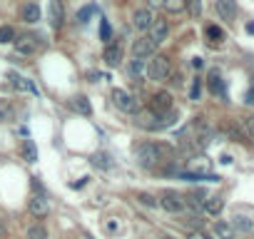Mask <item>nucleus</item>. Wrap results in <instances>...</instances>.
I'll list each match as a JSON object with an SVG mask.
<instances>
[{"instance_id":"nucleus-17","label":"nucleus","mask_w":254,"mask_h":239,"mask_svg":"<svg viewBox=\"0 0 254 239\" xmlns=\"http://www.w3.org/2000/svg\"><path fill=\"white\" fill-rule=\"evenodd\" d=\"M214 237L217 239H234V227L227 222H217L214 224Z\"/></svg>"},{"instance_id":"nucleus-24","label":"nucleus","mask_w":254,"mask_h":239,"mask_svg":"<svg viewBox=\"0 0 254 239\" xmlns=\"http://www.w3.org/2000/svg\"><path fill=\"white\" fill-rule=\"evenodd\" d=\"M232 227H237V229H242V232H252L254 222H252L249 217H242V214H237V217H234V222H232Z\"/></svg>"},{"instance_id":"nucleus-16","label":"nucleus","mask_w":254,"mask_h":239,"mask_svg":"<svg viewBox=\"0 0 254 239\" xmlns=\"http://www.w3.org/2000/svg\"><path fill=\"white\" fill-rule=\"evenodd\" d=\"M50 23H53V28L63 25V0H53L50 3Z\"/></svg>"},{"instance_id":"nucleus-20","label":"nucleus","mask_w":254,"mask_h":239,"mask_svg":"<svg viewBox=\"0 0 254 239\" xmlns=\"http://www.w3.org/2000/svg\"><path fill=\"white\" fill-rule=\"evenodd\" d=\"M72 107H75V110H77L80 115H85V117H87V115L92 112V107H90V100H87L85 95H77V97L72 100Z\"/></svg>"},{"instance_id":"nucleus-27","label":"nucleus","mask_w":254,"mask_h":239,"mask_svg":"<svg viewBox=\"0 0 254 239\" xmlns=\"http://www.w3.org/2000/svg\"><path fill=\"white\" fill-rule=\"evenodd\" d=\"M204 33H207V38H209V40H214V43L224 40V30H222V28H217V25H209Z\"/></svg>"},{"instance_id":"nucleus-31","label":"nucleus","mask_w":254,"mask_h":239,"mask_svg":"<svg viewBox=\"0 0 254 239\" xmlns=\"http://www.w3.org/2000/svg\"><path fill=\"white\" fill-rule=\"evenodd\" d=\"M100 38L107 43V40H112V28H110V23L107 20H102L100 23Z\"/></svg>"},{"instance_id":"nucleus-2","label":"nucleus","mask_w":254,"mask_h":239,"mask_svg":"<svg viewBox=\"0 0 254 239\" xmlns=\"http://www.w3.org/2000/svg\"><path fill=\"white\" fill-rule=\"evenodd\" d=\"M170 72H172V62H170L167 55H157V58H152L150 65H147V77H150V80H157V82H160V80H167Z\"/></svg>"},{"instance_id":"nucleus-4","label":"nucleus","mask_w":254,"mask_h":239,"mask_svg":"<svg viewBox=\"0 0 254 239\" xmlns=\"http://www.w3.org/2000/svg\"><path fill=\"white\" fill-rule=\"evenodd\" d=\"M112 105L122 112H137V100L127 92V90H112Z\"/></svg>"},{"instance_id":"nucleus-13","label":"nucleus","mask_w":254,"mask_h":239,"mask_svg":"<svg viewBox=\"0 0 254 239\" xmlns=\"http://www.w3.org/2000/svg\"><path fill=\"white\" fill-rule=\"evenodd\" d=\"M152 20H155V18H152V13H150L147 8H145V10H137V13L132 15V23H135L137 30H150Z\"/></svg>"},{"instance_id":"nucleus-36","label":"nucleus","mask_w":254,"mask_h":239,"mask_svg":"<svg viewBox=\"0 0 254 239\" xmlns=\"http://www.w3.org/2000/svg\"><path fill=\"white\" fill-rule=\"evenodd\" d=\"M140 202H142V204H147V207H155V204H157V199H155V197H150V194H140Z\"/></svg>"},{"instance_id":"nucleus-3","label":"nucleus","mask_w":254,"mask_h":239,"mask_svg":"<svg viewBox=\"0 0 254 239\" xmlns=\"http://www.w3.org/2000/svg\"><path fill=\"white\" fill-rule=\"evenodd\" d=\"M160 204H162V209H167V212H172V214L185 212V199H182V194L175 192V189H165V192L160 194Z\"/></svg>"},{"instance_id":"nucleus-29","label":"nucleus","mask_w":254,"mask_h":239,"mask_svg":"<svg viewBox=\"0 0 254 239\" xmlns=\"http://www.w3.org/2000/svg\"><path fill=\"white\" fill-rule=\"evenodd\" d=\"M92 13H95V5H85V8L77 13V23H80V25H85V23L90 20V15H92Z\"/></svg>"},{"instance_id":"nucleus-21","label":"nucleus","mask_w":254,"mask_h":239,"mask_svg":"<svg viewBox=\"0 0 254 239\" xmlns=\"http://www.w3.org/2000/svg\"><path fill=\"white\" fill-rule=\"evenodd\" d=\"M222 207H224L222 197H207V202H204V212L207 214H219Z\"/></svg>"},{"instance_id":"nucleus-22","label":"nucleus","mask_w":254,"mask_h":239,"mask_svg":"<svg viewBox=\"0 0 254 239\" xmlns=\"http://www.w3.org/2000/svg\"><path fill=\"white\" fill-rule=\"evenodd\" d=\"M162 5H165V10H167V13H172V15H175V13H182V10L187 8V0H165Z\"/></svg>"},{"instance_id":"nucleus-14","label":"nucleus","mask_w":254,"mask_h":239,"mask_svg":"<svg viewBox=\"0 0 254 239\" xmlns=\"http://www.w3.org/2000/svg\"><path fill=\"white\" fill-rule=\"evenodd\" d=\"M20 157L25 160V162H38V147H35V142L33 140H23V145H20Z\"/></svg>"},{"instance_id":"nucleus-28","label":"nucleus","mask_w":254,"mask_h":239,"mask_svg":"<svg viewBox=\"0 0 254 239\" xmlns=\"http://www.w3.org/2000/svg\"><path fill=\"white\" fill-rule=\"evenodd\" d=\"M15 40V30L10 25H3L0 28V43H13Z\"/></svg>"},{"instance_id":"nucleus-34","label":"nucleus","mask_w":254,"mask_h":239,"mask_svg":"<svg viewBox=\"0 0 254 239\" xmlns=\"http://www.w3.org/2000/svg\"><path fill=\"white\" fill-rule=\"evenodd\" d=\"M145 70V60H132V65H130V75H135V77H140V72Z\"/></svg>"},{"instance_id":"nucleus-10","label":"nucleus","mask_w":254,"mask_h":239,"mask_svg":"<svg viewBox=\"0 0 254 239\" xmlns=\"http://www.w3.org/2000/svg\"><path fill=\"white\" fill-rule=\"evenodd\" d=\"M150 40L152 43H162L165 38H167V33H170V25H167V20H162V18H157V20H152V25H150Z\"/></svg>"},{"instance_id":"nucleus-32","label":"nucleus","mask_w":254,"mask_h":239,"mask_svg":"<svg viewBox=\"0 0 254 239\" xmlns=\"http://www.w3.org/2000/svg\"><path fill=\"white\" fill-rule=\"evenodd\" d=\"M102 229H105L107 234H117V232H120V222H117V219H105Z\"/></svg>"},{"instance_id":"nucleus-26","label":"nucleus","mask_w":254,"mask_h":239,"mask_svg":"<svg viewBox=\"0 0 254 239\" xmlns=\"http://www.w3.org/2000/svg\"><path fill=\"white\" fill-rule=\"evenodd\" d=\"M28 239H48V232H45V227H43V224H35V227H30V229H28Z\"/></svg>"},{"instance_id":"nucleus-35","label":"nucleus","mask_w":254,"mask_h":239,"mask_svg":"<svg viewBox=\"0 0 254 239\" xmlns=\"http://www.w3.org/2000/svg\"><path fill=\"white\" fill-rule=\"evenodd\" d=\"M199 92H202V80L197 77V80L192 82V90H190V97H192V100H199Z\"/></svg>"},{"instance_id":"nucleus-41","label":"nucleus","mask_w":254,"mask_h":239,"mask_svg":"<svg viewBox=\"0 0 254 239\" xmlns=\"http://www.w3.org/2000/svg\"><path fill=\"white\" fill-rule=\"evenodd\" d=\"M160 239H172V237H160Z\"/></svg>"},{"instance_id":"nucleus-9","label":"nucleus","mask_w":254,"mask_h":239,"mask_svg":"<svg viewBox=\"0 0 254 239\" xmlns=\"http://www.w3.org/2000/svg\"><path fill=\"white\" fill-rule=\"evenodd\" d=\"M217 15L227 23H232L237 18V3L234 0H217Z\"/></svg>"},{"instance_id":"nucleus-37","label":"nucleus","mask_w":254,"mask_h":239,"mask_svg":"<svg viewBox=\"0 0 254 239\" xmlns=\"http://www.w3.org/2000/svg\"><path fill=\"white\" fill-rule=\"evenodd\" d=\"M187 239H212L209 234H204V232H199V229H194V232H190V237Z\"/></svg>"},{"instance_id":"nucleus-7","label":"nucleus","mask_w":254,"mask_h":239,"mask_svg":"<svg viewBox=\"0 0 254 239\" xmlns=\"http://www.w3.org/2000/svg\"><path fill=\"white\" fill-rule=\"evenodd\" d=\"M13 43H15V53L18 55H33L38 50V38H33V35H20Z\"/></svg>"},{"instance_id":"nucleus-15","label":"nucleus","mask_w":254,"mask_h":239,"mask_svg":"<svg viewBox=\"0 0 254 239\" xmlns=\"http://www.w3.org/2000/svg\"><path fill=\"white\" fill-rule=\"evenodd\" d=\"M182 199H185V207H194V209H199V207H204V202H207V194H204L202 189H197V192H190V194H185Z\"/></svg>"},{"instance_id":"nucleus-23","label":"nucleus","mask_w":254,"mask_h":239,"mask_svg":"<svg viewBox=\"0 0 254 239\" xmlns=\"http://www.w3.org/2000/svg\"><path fill=\"white\" fill-rule=\"evenodd\" d=\"M92 165L95 167H102V170H112V162H110V157L105 152H95L92 155Z\"/></svg>"},{"instance_id":"nucleus-11","label":"nucleus","mask_w":254,"mask_h":239,"mask_svg":"<svg viewBox=\"0 0 254 239\" xmlns=\"http://www.w3.org/2000/svg\"><path fill=\"white\" fill-rule=\"evenodd\" d=\"M102 60H105L107 67H117L122 62V48L120 45H107L105 53H102Z\"/></svg>"},{"instance_id":"nucleus-5","label":"nucleus","mask_w":254,"mask_h":239,"mask_svg":"<svg viewBox=\"0 0 254 239\" xmlns=\"http://www.w3.org/2000/svg\"><path fill=\"white\" fill-rule=\"evenodd\" d=\"M157 53V43H152L150 38H140L132 43V55L135 60H145V58H155Z\"/></svg>"},{"instance_id":"nucleus-25","label":"nucleus","mask_w":254,"mask_h":239,"mask_svg":"<svg viewBox=\"0 0 254 239\" xmlns=\"http://www.w3.org/2000/svg\"><path fill=\"white\" fill-rule=\"evenodd\" d=\"M242 130H244V135H247V137H252V140H254V115L242 117Z\"/></svg>"},{"instance_id":"nucleus-18","label":"nucleus","mask_w":254,"mask_h":239,"mask_svg":"<svg viewBox=\"0 0 254 239\" xmlns=\"http://www.w3.org/2000/svg\"><path fill=\"white\" fill-rule=\"evenodd\" d=\"M23 20H25V23H38V20H40V8H38L35 3H28V5L23 8Z\"/></svg>"},{"instance_id":"nucleus-33","label":"nucleus","mask_w":254,"mask_h":239,"mask_svg":"<svg viewBox=\"0 0 254 239\" xmlns=\"http://www.w3.org/2000/svg\"><path fill=\"white\" fill-rule=\"evenodd\" d=\"M187 5H190V15L199 18V13H202V3H199V0H187Z\"/></svg>"},{"instance_id":"nucleus-6","label":"nucleus","mask_w":254,"mask_h":239,"mask_svg":"<svg viewBox=\"0 0 254 239\" xmlns=\"http://www.w3.org/2000/svg\"><path fill=\"white\" fill-rule=\"evenodd\" d=\"M172 110V95L170 92H157L150 100V112L152 115H167Z\"/></svg>"},{"instance_id":"nucleus-8","label":"nucleus","mask_w":254,"mask_h":239,"mask_svg":"<svg viewBox=\"0 0 254 239\" xmlns=\"http://www.w3.org/2000/svg\"><path fill=\"white\" fill-rule=\"evenodd\" d=\"M8 77H10L13 87H18L20 92H33V95H38V97H40V90H38V85H33L28 77H23V75H18V72H8Z\"/></svg>"},{"instance_id":"nucleus-12","label":"nucleus","mask_w":254,"mask_h":239,"mask_svg":"<svg viewBox=\"0 0 254 239\" xmlns=\"http://www.w3.org/2000/svg\"><path fill=\"white\" fill-rule=\"evenodd\" d=\"M28 209H30V214H33V217H45V214L50 212V204H48V199H45L43 194H35V197L30 199Z\"/></svg>"},{"instance_id":"nucleus-38","label":"nucleus","mask_w":254,"mask_h":239,"mask_svg":"<svg viewBox=\"0 0 254 239\" xmlns=\"http://www.w3.org/2000/svg\"><path fill=\"white\" fill-rule=\"evenodd\" d=\"M147 3H150V8H160V5L165 3V0H147Z\"/></svg>"},{"instance_id":"nucleus-39","label":"nucleus","mask_w":254,"mask_h":239,"mask_svg":"<svg viewBox=\"0 0 254 239\" xmlns=\"http://www.w3.org/2000/svg\"><path fill=\"white\" fill-rule=\"evenodd\" d=\"M192 65H194V70H199L202 67V58H192Z\"/></svg>"},{"instance_id":"nucleus-1","label":"nucleus","mask_w":254,"mask_h":239,"mask_svg":"<svg viewBox=\"0 0 254 239\" xmlns=\"http://www.w3.org/2000/svg\"><path fill=\"white\" fill-rule=\"evenodd\" d=\"M160 160H162V147H157V145L145 142V145H140V147L135 150V162H137L140 167H145V170L157 167Z\"/></svg>"},{"instance_id":"nucleus-19","label":"nucleus","mask_w":254,"mask_h":239,"mask_svg":"<svg viewBox=\"0 0 254 239\" xmlns=\"http://www.w3.org/2000/svg\"><path fill=\"white\" fill-rule=\"evenodd\" d=\"M209 90H212L214 95H224V82H222V77H219L217 70L209 72Z\"/></svg>"},{"instance_id":"nucleus-40","label":"nucleus","mask_w":254,"mask_h":239,"mask_svg":"<svg viewBox=\"0 0 254 239\" xmlns=\"http://www.w3.org/2000/svg\"><path fill=\"white\" fill-rule=\"evenodd\" d=\"M247 33H249V35H254V23H247Z\"/></svg>"},{"instance_id":"nucleus-30","label":"nucleus","mask_w":254,"mask_h":239,"mask_svg":"<svg viewBox=\"0 0 254 239\" xmlns=\"http://www.w3.org/2000/svg\"><path fill=\"white\" fill-rule=\"evenodd\" d=\"M0 120H5V122L13 120V107L8 102H0Z\"/></svg>"}]
</instances>
